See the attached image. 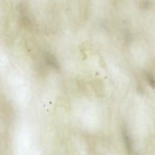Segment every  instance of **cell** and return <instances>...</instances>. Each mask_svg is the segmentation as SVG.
I'll return each instance as SVG.
<instances>
[{"label": "cell", "instance_id": "6da1fadb", "mask_svg": "<svg viewBox=\"0 0 155 155\" xmlns=\"http://www.w3.org/2000/svg\"><path fill=\"white\" fill-rule=\"evenodd\" d=\"M45 59L46 62L52 67L59 69V63L56 59V58L52 54H50L49 53H47L45 54Z\"/></svg>", "mask_w": 155, "mask_h": 155}, {"label": "cell", "instance_id": "7a4b0ae2", "mask_svg": "<svg viewBox=\"0 0 155 155\" xmlns=\"http://www.w3.org/2000/svg\"><path fill=\"white\" fill-rule=\"evenodd\" d=\"M123 137L125 141V143L126 145V147L127 148L128 152L129 153H131L132 151V142L128 134L127 131L125 130H123Z\"/></svg>", "mask_w": 155, "mask_h": 155}, {"label": "cell", "instance_id": "3957f363", "mask_svg": "<svg viewBox=\"0 0 155 155\" xmlns=\"http://www.w3.org/2000/svg\"><path fill=\"white\" fill-rule=\"evenodd\" d=\"M146 78L147 80L150 84V85L152 88H155V79L153 76V75L148 72L146 73Z\"/></svg>", "mask_w": 155, "mask_h": 155}]
</instances>
